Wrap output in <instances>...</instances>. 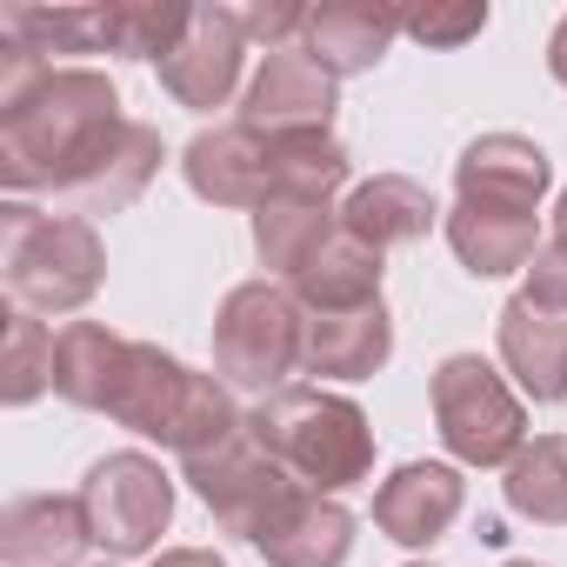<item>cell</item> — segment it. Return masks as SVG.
I'll return each instance as SVG.
<instances>
[{
  "mask_svg": "<svg viewBox=\"0 0 567 567\" xmlns=\"http://www.w3.org/2000/svg\"><path fill=\"white\" fill-rule=\"evenodd\" d=\"M334 227H341V207L321 194H267L254 207V254H260L267 280H295L328 247Z\"/></svg>",
  "mask_w": 567,
  "mask_h": 567,
  "instance_id": "20",
  "label": "cell"
},
{
  "mask_svg": "<svg viewBox=\"0 0 567 567\" xmlns=\"http://www.w3.org/2000/svg\"><path fill=\"white\" fill-rule=\"evenodd\" d=\"M234 14H240L247 41H260L267 54H288V48H301L315 8H301V0H254V8H234Z\"/></svg>",
  "mask_w": 567,
  "mask_h": 567,
  "instance_id": "30",
  "label": "cell"
},
{
  "mask_svg": "<svg viewBox=\"0 0 567 567\" xmlns=\"http://www.w3.org/2000/svg\"><path fill=\"white\" fill-rule=\"evenodd\" d=\"M447 247L454 260L474 274V280H501V274H520L534 267L540 254V227H534V207H507V200H474V194H454L447 207Z\"/></svg>",
  "mask_w": 567,
  "mask_h": 567,
  "instance_id": "13",
  "label": "cell"
},
{
  "mask_svg": "<svg viewBox=\"0 0 567 567\" xmlns=\"http://www.w3.org/2000/svg\"><path fill=\"white\" fill-rule=\"evenodd\" d=\"M121 87L101 68H48L34 87L0 101V187H8V200H74L81 181L121 141Z\"/></svg>",
  "mask_w": 567,
  "mask_h": 567,
  "instance_id": "1",
  "label": "cell"
},
{
  "mask_svg": "<svg viewBox=\"0 0 567 567\" xmlns=\"http://www.w3.org/2000/svg\"><path fill=\"white\" fill-rule=\"evenodd\" d=\"M301 348H308V315L288 280H240L214 315V374L234 394L267 401L295 388L288 374H301Z\"/></svg>",
  "mask_w": 567,
  "mask_h": 567,
  "instance_id": "5",
  "label": "cell"
},
{
  "mask_svg": "<svg viewBox=\"0 0 567 567\" xmlns=\"http://www.w3.org/2000/svg\"><path fill=\"white\" fill-rule=\"evenodd\" d=\"M0 34L28 41L54 68V54H107V8H8Z\"/></svg>",
  "mask_w": 567,
  "mask_h": 567,
  "instance_id": "26",
  "label": "cell"
},
{
  "mask_svg": "<svg viewBox=\"0 0 567 567\" xmlns=\"http://www.w3.org/2000/svg\"><path fill=\"white\" fill-rule=\"evenodd\" d=\"M81 501H87V520H94V547L107 560H141L161 547L167 520H174V481L154 454L141 447H114L87 467L81 481Z\"/></svg>",
  "mask_w": 567,
  "mask_h": 567,
  "instance_id": "7",
  "label": "cell"
},
{
  "mask_svg": "<svg viewBox=\"0 0 567 567\" xmlns=\"http://www.w3.org/2000/svg\"><path fill=\"white\" fill-rule=\"evenodd\" d=\"M0 280L21 315H81L107 280V247L87 214H41L34 200H8L0 207Z\"/></svg>",
  "mask_w": 567,
  "mask_h": 567,
  "instance_id": "4",
  "label": "cell"
},
{
  "mask_svg": "<svg viewBox=\"0 0 567 567\" xmlns=\"http://www.w3.org/2000/svg\"><path fill=\"white\" fill-rule=\"evenodd\" d=\"M94 567H114V560H94Z\"/></svg>",
  "mask_w": 567,
  "mask_h": 567,
  "instance_id": "36",
  "label": "cell"
},
{
  "mask_svg": "<svg viewBox=\"0 0 567 567\" xmlns=\"http://www.w3.org/2000/svg\"><path fill=\"white\" fill-rule=\"evenodd\" d=\"M121 361H127V334H114L107 321H68L54 334V394L68 408L107 414L114 381H121Z\"/></svg>",
  "mask_w": 567,
  "mask_h": 567,
  "instance_id": "23",
  "label": "cell"
},
{
  "mask_svg": "<svg viewBox=\"0 0 567 567\" xmlns=\"http://www.w3.org/2000/svg\"><path fill=\"white\" fill-rule=\"evenodd\" d=\"M467 507V481L447 461H401L374 494V527L401 547H434Z\"/></svg>",
  "mask_w": 567,
  "mask_h": 567,
  "instance_id": "12",
  "label": "cell"
},
{
  "mask_svg": "<svg viewBox=\"0 0 567 567\" xmlns=\"http://www.w3.org/2000/svg\"><path fill=\"white\" fill-rule=\"evenodd\" d=\"M520 295H534L540 308H560L567 315V187L554 200V227H547V240H540V254L527 267V288Z\"/></svg>",
  "mask_w": 567,
  "mask_h": 567,
  "instance_id": "29",
  "label": "cell"
},
{
  "mask_svg": "<svg viewBox=\"0 0 567 567\" xmlns=\"http://www.w3.org/2000/svg\"><path fill=\"white\" fill-rule=\"evenodd\" d=\"M154 174H161V134H154L147 121H127L121 141L107 147V161L81 181L74 207H81V214H121L127 200H141V187H147Z\"/></svg>",
  "mask_w": 567,
  "mask_h": 567,
  "instance_id": "25",
  "label": "cell"
},
{
  "mask_svg": "<svg viewBox=\"0 0 567 567\" xmlns=\"http://www.w3.org/2000/svg\"><path fill=\"white\" fill-rule=\"evenodd\" d=\"M394 41H401V14H394V8H368V0H334V8H315V14H308L301 54H315L334 81H348V74L381 68Z\"/></svg>",
  "mask_w": 567,
  "mask_h": 567,
  "instance_id": "19",
  "label": "cell"
},
{
  "mask_svg": "<svg viewBox=\"0 0 567 567\" xmlns=\"http://www.w3.org/2000/svg\"><path fill=\"white\" fill-rule=\"evenodd\" d=\"M547 68H554V81L567 87V14H560V28H554V41H547Z\"/></svg>",
  "mask_w": 567,
  "mask_h": 567,
  "instance_id": "33",
  "label": "cell"
},
{
  "mask_svg": "<svg viewBox=\"0 0 567 567\" xmlns=\"http://www.w3.org/2000/svg\"><path fill=\"white\" fill-rule=\"evenodd\" d=\"M181 474H187V487L200 494V507L214 514V527H220V534H240V540H254V534L274 520V507L301 487L254 434H234L227 447H214V454H200V461H181Z\"/></svg>",
  "mask_w": 567,
  "mask_h": 567,
  "instance_id": "8",
  "label": "cell"
},
{
  "mask_svg": "<svg viewBox=\"0 0 567 567\" xmlns=\"http://www.w3.org/2000/svg\"><path fill=\"white\" fill-rule=\"evenodd\" d=\"M267 567H348L354 554V514L334 494L295 487L288 501L274 507V520L254 534Z\"/></svg>",
  "mask_w": 567,
  "mask_h": 567,
  "instance_id": "15",
  "label": "cell"
},
{
  "mask_svg": "<svg viewBox=\"0 0 567 567\" xmlns=\"http://www.w3.org/2000/svg\"><path fill=\"white\" fill-rule=\"evenodd\" d=\"M334 107H341V81H334L315 54H301V48L267 54L260 74H254L247 94H240V121H247L254 134H267V141L334 134Z\"/></svg>",
  "mask_w": 567,
  "mask_h": 567,
  "instance_id": "9",
  "label": "cell"
},
{
  "mask_svg": "<svg viewBox=\"0 0 567 567\" xmlns=\"http://www.w3.org/2000/svg\"><path fill=\"white\" fill-rule=\"evenodd\" d=\"M94 520L81 494H21L0 514V560L8 567H87Z\"/></svg>",
  "mask_w": 567,
  "mask_h": 567,
  "instance_id": "14",
  "label": "cell"
},
{
  "mask_svg": "<svg viewBox=\"0 0 567 567\" xmlns=\"http://www.w3.org/2000/svg\"><path fill=\"white\" fill-rule=\"evenodd\" d=\"M388 354H394V315H388V301L308 315L301 374H321V381H368V374L388 368Z\"/></svg>",
  "mask_w": 567,
  "mask_h": 567,
  "instance_id": "16",
  "label": "cell"
},
{
  "mask_svg": "<svg viewBox=\"0 0 567 567\" xmlns=\"http://www.w3.org/2000/svg\"><path fill=\"white\" fill-rule=\"evenodd\" d=\"M247 48H254V41L240 34V14H234V8H194V21H187L181 48L161 61V87H167L181 107L214 114V107H227V101H234Z\"/></svg>",
  "mask_w": 567,
  "mask_h": 567,
  "instance_id": "10",
  "label": "cell"
},
{
  "mask_svg": "<svg viewBox=\"0 0 567 567\" xmlns=\"http://www.w3.org/2000/svg\"><path fill=\"white\" fill-rule=\"evenodd\" d=\"M547 187H554V161L527 134H481L454 161V194H474V200H507V207H534L540 214Z\"/></svg>",
  "mask_w": 567,
  "mask_h": 567,
  "instance_id": "17",
  "label": "cell"
},
{
  "mask_svg": "<svg viewBox=\"0 0 567 567\" xmlns=\"http://www.w3.org/2000/svg\"><path fill=\"white\" fill-rule=\"evenodd\" d=\"M181 174L200 200L214 207H260L274 194V141L254 134L247 121H227V127H200L181 154Z\"/></svg>",
  "mask_w": 567,
  "mask_h": 567,
  "instance_id": "11",
  "label": "cell"
},
{
  "mask_svg": "<svg viewBox=\"0 0 567 567\" xmlns=\"http://www.w3.org/2000/svg\"><path fill=\"white\" fill-rule=\"evenodd\" d=\"M434 220H441L434 194H427L421 181H408V174H374V181H361V187L341 200V227H348L354 240H368L374 254L421 240Z\"/></svg>",
  "mask_w": 567,
  "mask_h": 567,
  "instance_id": "21",
  "label": "cell"
},
{
  "mask_svg": "<svg viewBox=\"0 0 567 567\" xmlns=\"http://www.w3.org/2000/svg\"><path fill=\"white\" fill-rule=\"evenodd\" d=\"M427 394H434V427L461 467H507L527 447V408L481 354H447Z\"/></svg>",
  "mask_w": 567,
  "mask_h": 567,
  "instance_id": "6",
  "label": "cell"
},
{
  "mask_svg": "<svg viewBox=\"0 0 567 567\" xmlns=\"http://www.w3.org/2000/svg\"><path fill=\"white\" fill-rule=\"evenodd\" d=\"M147 567H227V560H220L214 547H161Z\"/></svg>",
  "mask_w": 567,
  "mask_h": 567,
  "instance_id": "32",
  "label": "cell"
},
{
  "mask_svg": "<svg viewBox=\"0 0 567 567\" xmlns=\"http://www.w3.org/2000/svg\"><path fill=\"white\" fill-rule=\"evenodd\" d=\"M487 28V8H427V14H401V34H414L421 48H461Z\"/></svg>",
  "mask_w": 567,
  "mask_h": 567,
  "instance_id": "31",
  "label": "cell"
},
{
  "mask_svg": "<svg viewBox=\"0 0 567 567\" xmlns=\"http://www.w3.org/2000/svg\"><path fill=\"white\" fill-rule=\"evenodd\" d=\"M194 8H174V0H114L107 8V54L114 61H167L187 34Z\"/></svg>",
  "mask_w": 567,
  "mask_h": 567,
  "instance_id": "27",
  "label": "cell"
},
{
  "mask_svg": "<svg viewBox=\"0 0 567 567\" xmlns=\"http://www.w3.org/2000/svg\"><path fill=\"white\" fill-rule=\"evenodd\" d=\"M107 421H121L141 441H161L174 461H200V454L227 447L234 434H247V414L234 408V388L220 374H194L187 361H174L154 341H127Z\"/></svg>",
  "mask_w": 567,
  "mask_h": 567,
  "instance_id": "2",
  "label": "cell"
},
{
  "mask_svg": "<svg viewBox=\"0 0 567 567\" xmlns=\"http://www.w3.org/2000/svg\"><path fill=\"white\" fill-rule=\"evenodd\" d=\"M381 254L368 247V240H354L348 227H334L328 234V247L288 280L295 288V301H301V315H334V308H368V301H381Z\"/></svg>",
  "mask_w": 567,
  "mask_h": 567,
  "instance_id": "22",
  "label": "cell"
},
{
  "mask_svg": "<svg viewBox=\"0 0 567 567\" xmlns=\"http://www.w3.org/2000/svg\"><path fill=\"white\" fill-rule=\"evenodd\" d=\"M501 567H540V560H501Z\"/></svg>",
  "mask_w": 567,
  "mask_h": 567,
  "instance_id": "34",
  "label": "cell"
},
{
  "mask_svg": "<svg viewBox=\"0 0 567 567\" xmlns=\"http://www.w3.org/2000/svg\"><path fill=\"white\" fill-rule=\"evenodd\" d=\"M54 388V328L41 315H8V361H0V401L28 408Z\"/></svg>",
  "mask_w": 567,
  "mask_h": 567,
  "instance_id": "28",
  "label": "cell"
},
{
  "mask_svg": "<svg viewBox=\"0 0 567 567\" xmlns=\"http://www.w3.org/2000/svg\"><path fill=\"white\" fill-rule=\"evenodd\" d=\"M247 434L315 494H348L374 474V427L334 388H280L247 408Z\"/></svg>",
  "mask_w": 567,
  "mask_h": 567,
  "instance_id": "3",
  "label": "cell"
},
{
  "mask_svg": "<svg viewBox=\"0 0 567 567\" xmlns=\"http://www.w3.org/2000/svg\"><path fill=\"white\" fill-rule=\"evenodd\" d=\"M501 361L527 401H567V315L540 308L534 295H514L501 308Z\"/></svg>",
  "mask_w": 567,
  "mask_h": 567,
  "instance_id": "18",
  "label": "cell"
},
{
  "mask_svg": "<svg viewBox=\"0 0 567 567\" xmlns=\"http://www.w3.org/2000/svg\"><path fill=\"white\" fill-rule=\"evenodd\" d=\"M408 567H427V560H408Z\"/></svg>",
  "mask_w": 567,
  "mask_h": 567,
  "instance_id": "35",
  "label": "cell"
},
{
  "mask_svg": "<svg viewBox=\"0 0 567 567\" xmlns=\"http://www.w3.org/2000/svg\"><path fill=\"white\" fill-rule=\"evenodd\" d=\"M507 507L534 527H567V434H540L507 461Z\"/></svg>",
  "mask_w": 567,
  "mask_h": 567,
  "instance_id": "24",
  "label": "cell"
}]
</instances>
